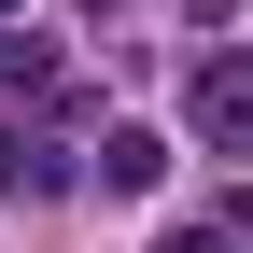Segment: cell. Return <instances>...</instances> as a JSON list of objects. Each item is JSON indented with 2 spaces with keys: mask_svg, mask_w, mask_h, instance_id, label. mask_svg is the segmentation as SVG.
<instances>
[{
  "mask_svg": "<svg viewBox=\"0 0 253 253\" xmlns=\"http://www.w3.org/2000/svg\"><path fill=\"white\" fill-rule=\"evenodd\" d=\"M99 183H113V197H155V183H169V126H141V113H126L113 141H99Z\"/></svg>",
  "mask_w": 253,
  "mask_h": 253,
  "instance_id": "cell-1",
  "label": "cell"
},
{
  "mask_svg": "<svg viewBox=\"0 0 253 253\" xmlns=\"http://www.w3.org/2000/svg\"><path fill=\"white\" fill-rule=\"evenodd\" d=\"M0 14H14V0H0Z\"/></svg>",
  "mask_w": 253,
  "mask_h": 253,
  "instance_id": "cell-4",
  "label": "cell"
},
{
  "mask_svg": "<svg viewBox=\"0 0 253 253\" xmlns=\"http://www.w3.org/2000/svg\"><path fill=\"white\" fill-rule=\"evenodd\" d=\"M169 253H239V239H225V225H183V239H169Z\"/></svg>",
  "mask_w": 253,
  "mask_h": 253,
  "instance_id": "cell-3",
  "label": "cell"
},
{
  "mask_svg": "<svg viewBox=\"0 0 253 253\" xmlns=\"http://www.w3.org/2000/svg\"><path fill=\"white\" fill-rule=\"evenodd\" d=\"M197 141H211V155L253 141V84H239V56H211V71H197Z\"/></svg>",
  "mask_w": 253,
  "mask_h": 253,
  "instance_id": "cell-2",
  "label": "cell"
}]
</instances>
